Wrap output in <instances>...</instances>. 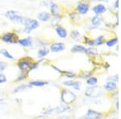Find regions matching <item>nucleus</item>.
<instances>
[{
  "label": "nucleus",
  "mask_w": 121,
  "mask_h": 119,
  "mask_svg": "<svg viewBox=\"0 0 121 119\" xmlns=\"http://www.w3.org/2000/svg\"><path fill=\"white\" fill-rule=\"evenodd\" d=\"M86 96L89 97H99V96L102 95V91H101L100 89L96 87H92V88H89L87 89V90L86 91L85 93Z\"/></svg>",
  "instance_id": "obj_7"
},
{
  "label": "nucleus",
  "mask_w": 121,
  "mask_h": 119,
  "mask_svg": "<svg viewBox=\"0 0 121 119\" xmlns=\"http://www.w3.org/2000/svg\"><path fill=\"white\" fill-rule=\"evenodd\" d=\"M7 64L6 63V62L0 61V73L4 71L6 69V68H7Z\"/></svg>",
  "instance_id": "obj_28"
},
{
  "label": "nucleus",
  "mask_w": 121,
  "mask_h": 119,
  "mask_svg": "<svg viewBox=\"0 0 121 119\" xmlns=\"http://www.w3.org/2000/svg\"><path fill=\"white\" fill-rule=\"evenodd\" d=\"M23 25H24V32L25 33H29L31 31L35 30L39 27V22L36 19H27L23 22Z\"/></svg>",
  "instance_id": "obj_2"
},
{
  "label": "nucleus",
  "mask_w": 121,
  "mask_h": 119,
  "mask_svg": "<svg viewBox=\"0 0 121 119\" xmlns=\"http://www.w3.org/2000/svg\"><path fill=\"white\" fill-rule=\"evenodd\" d=\"M102 114L101 113H99L95 110H88L84 118L85 119H99L102 117Z\"/></svg>",
  "instance_id": "obj_8"
},
{
  "label": "nucleus",
  "mask_w": 121,
  "mask_h": 119,
  "mask_svg": "<svg viewBox=\"0 0 121 119\" xmlns=\"http://www.w3.org/2000/svg\"><path fill=\"white\" fill-rule=\"evenodd\" d=\"M1 40L5 43H17L19 42L18 37L15 36V33L7 32L1 37Z\"/></svg>",
  "instance_id": "obj_6"
},
{
  "label": "nucleus",
  "mask_w": 121,
  "mask_h": 119,
  "mask_svg": "<svg viewBox=\"0 0 121 119\" xmlns=\"http://www.w3.org/2000/svg\"><path fill=\"white\" fill-rule=\"evenodd\" d=\"M57 119H69V117H66V116H63V117H60V118H57Z\"/></svg>",
  "instance_id": "obj_33"
},
{
  "label": "nucleus",
  "mask_w": 121,
  "mask_h": 119,
  "mask_svg": "<svg viewBox=\"0 0 121 119\" xmlns=\"http://www.w3.org/2000/svg\"><path fill=\"white\" fill-rule=\"evenodd\" d=\"M81 82L80 81H74V84H73V87L75 89H77V90H80V89H81Z\"/></svg>",
  "instance_id": "obj_29"
},
{
  "label": "nucleus",
  "mask_w": 121,
  "mask_h": 119,
  "mask_svg": "<svg viewBox=\"0 0 121 119\" xmlns=\"http://www.w3.org/2000/svg\"><path fill=\"white\" fill-rule=\"evenodd\" d=\"M50 9H51V12L54 17H60V15H59L60 8L57 4L51 2V3H50Z\"/></svg>",
  "instance_id": "obj_11"
},
{
  "label": "nucleus",
  "mask_w": 121,
  "mask_h": 119,
  "mask_svg": "<svg viewBox=\"0 0 121 119\" xmlns=\"http://www.w3.org/2000/svg\"><path fill=\"white\" fill-rule=\"evenodd\" d=\"M33 63L32 62L31 58H23L18 62V67L22 72H27L28 69H30L31 66Z\"/></svg>",
  "instance_id": "obj_4"
},
{
  "label": "nucleus",
  "mask_w": 121,
  "mask_h": 119,
  "mask_svg": "<svg viewBox=\"0 0 121 119\" xmlns=\"http://www.w3.org/2000/svg\"><path fill=\"white\" fill-rule=\"evenodd\" d=\"M98 82V80L95 77H90L88 80L86 81L87 85H89L90 86H95V85Z\"/></svg>",
  "instance_id": "obj_23"
},
{
  "label": "nucleus",
  "mask_w": 121,
  "mask_h": 119,
  "mask_svg": "<svg viewBox=\"0 0 121 119\" xmlns=\"http://www.w3.org/2000/svg\"><path fill=\"white\" fill-rule=\"evenodd\" d=\"M117 41H118V39L117 38H115V39H112V40H110L107 42V45L108 47H112L113 45L116 44Z\"/></svg>",
  "instance_id": "obj_27"
},
{
  "label": "nucleus",
  "mask_w": 121,
  "mask_h": 119,
  "mask_svg": "<svg viewBox=\"0 0 121 119\" xmlns=\"http://www.w3.org/2000/svg\"><path fill=\"white\" fill-rule=\"evenodd\" d=\"M69 107L66 106V105H60V106L55 107L53 109H49V110H47L44 112L45 115H52V114H61L64 113L65 111H67V110H69Z\"/></svg>",
  "instance_id": "obj_5"
},
{
  "label": "nucleus",
  "mask_w": 121,
  "mask_h": 119,
  "mask_svg": "<svg viewBox=\"0 0 121 119\" xmlns=\"http://www.w3.org/2000/svg\"><path fill=\"white\" fill-rule=\"evenodd\" d=\"M73 84H74V81H64L63 85H65V86H72L73 87Z\"/></svg>",
  "instance_id": "obj_31"
},
{
  "label": "nucleus",
  "mask_w": 121,
  "mask_h": 119,
  "mask_svg": "<svg viewBox=\"0 0 121 119\" xmlns=\"http://www.w3.org/2000/svg\"><path fill=\"white\" fill-rule=\"evenodd\" d=\"M116 88V84L114 81H109L104 85V89L106 90H113Z\"/></svg>",
  "instance_id": "obj_20"
},
{
  "label": "nucleus",
  "mask_w": 121,
  "mask_h": 119,
  "mask_svg": "<svg viewBox=\"0 0 121 119\" xmlns=\"http://www.w3.org/2000/svg\"><path fill=\"white\" fill-rule=\"evenodd\" d=\"M29 87H30V85H19L18 87H16L14 89V92H13V93H19V92H20V91H23Z\"/></svg>",
  "instance_id": "obj_22"
},
{
  "label": "nucleus",
  "mask_w": 121,
  "mask_h": 119,
  "mask_svg": "<svg viewBox=\"0 0 121 119\" xmlns=\"http://www.w3.org/2000/svg\"><path fill=\"white\" fill-rule=\"evenodd\" d=\"M65 76L69 78H73L75 77V74L73 73H70V72H65Z\"/></svg>",
  "instance_id": "obj_32"
},
{
  "label": "nucleus",
  "mask_w": 121,
  "mask_h": 119,
  "mask_svg": "<svg viewBox=\"0 0 121 119\" xmlns=\"http://www.w3.org/2000/svg\"><path fill=\"white\" fill-rule=\"evenodd\" d=\"M48 82L47 81H32L29 82V85L30 87L32 86H36V87H43L44 85H48Z\"/></svg>",
  "instance_id": "obj_16"
},
{
  "label": "nucleus",
  "mask_w": 121,
  "mask_h": 119,
  "mask_svg": "<svg viewBox=\"0 0 121 119\" xmlns=\"http://www.w3.org/2000/svg\"><path fill=\"white\" fill-rule=\"evenodd\" d=\"M77 10L82 15H85L87 13V11H89V6L86 3H81L78 5L77 7Z\"/></svg>",
  "instance_id": "obj_10"
},
{
  "label": "nucleus",
  "mask_w": 121,
  "mask_h": 119,
  "mask_svg": "<svg viewBox=\"0 0 121 119\" xmlns=\"http://www.w3.org/2000/svg\"><path fill=\"white\" fill-rule=\"evenodd\" d=\"M86 48L82 45H74L71 48V52H74V53L76 52H86Z\"/></svg>",
  "instance_id": "obj_18"
},
{
  "label": "nucleus",
  "mask_w": 121,
  "mask_h": 119,
  "mask_svg": "<svg viewBox=\"0 0 121 119\" xmlns=\"http://www.w3.org/2000/svg\"><path fill=\"white\" fill-rule=\"evenodd\" d=\"M56 32L60 38H65L67 36V30L62 27H57L56 28Z\"/></svg>",
  "instance_id": "obj_15"
},
{
  "label": "nucleus",
  "mask_w": 121,
  "mask_h": 119,
  "mask_svg": "<svg viewBox=\"0 0 121 119\" xmlns=\"http://www.w3.org/2000/svg\"><path fill=\"white\" fill-rule=\"evenodd\" d=\"M103 21V18L100 16V15H95L94 16L92 19H91V23L95 26H98V25L100 24Z\"/></svg>",
  "instance_id": "obj_19"
},
{
  "label": "nucleus",
  "mask_w": 121,
  "mask_h": 119,
  "mask_svg": "<svg viewBox=\"0 0 121 119\" xmlns=\"http://www.w3.org/2000/svg\"><path fill=\"white\" fill-rule=\"evenodd\" d=\"M116 8L118 7V1H116Z\"/></svg>",
  "instance_id": "obj_34"
},
{
  "label": "nucleus",
  "mask_w": 121,
  "mask_h": 119,
  "mask_svg": "<svg viewBox=\"0 0 121 119\" xmlns=\"http://www.w3.org/2000/svg\"><path fill=\"white\" fill-rule=\"evenodd\" d=\"M103 37L102 36H99L98 38H96L95 40H91L89 42V44L91 46H99V45H101V44L103 43Z\"/></svg>",
  "instance_id": "obj_17"
},
{
  "label": "nucleus",
  "mask_w": 121,
  "mask_h": 119,
  "mask_svg": "<svg viewBox=\"0 0 121 119\" xmlns=\"http://www.w3.org/2000/svg\"><path fill=\"white\" fill-rule=\"evenodd\" d=\"M0 53H1L3 56H5L6 58H7V59L13 60V56L9 53V52H8L7 50H6V49H2V50H0Z\"/></svg>",
  "instance_id": "obj_24"
},
{
  "label": "nucleus",
  "mask_w": 121,
  "mask_h": 119,
  "mask_svg": "<svg viewBox=\"0 0 121 119\" xmlns=\"http://www.w3.org/2000/svg\"><path fill=\"white\" fill-rule=\"evenodd\" d=\"M7 81V78H6L5 75L3 73H0V84L1 83H4Z\"/></svg>",
  "instance_id": "obj_30"
},
{
  "label": "nucleus",
  "mask_w": 121,
  "mask_h": 119,
  "mask_svg": "<svg viewBox=\"0 0 121 119\" xmlns=\"http://www.w3.org/2000/svg\"><path fill=\"white\" fill-rule=\"evenodd\" d=\"M19 43L23 47H30L32 44V38L29 36L22 40H19Z\"/></svg>",
  "instance_id": "obj_12"
},
{
  "label": "nucleus",
  "mask_w": 121,
  "mask_h": 119,
  "mask_svg": "<svg viewBox=\"0 0 121 119\" xmlns=\"http://www.w3.org/2000/svg\"><path fill=\"white\" fill-rule=\"evenodd\" d=\"M48 52L49 50L47 48H40V50L38 51L37 52V56L39 58H41V57H44V56H47L48 54Z\"/></svg>",
  "instance_id": "obj_21"
},
{
  "label": "nucleus",
  "mask_w": 121,
  "mask_h": 119,
  "mask_svg": "<svg viewBox=\"0 0 121 119\" xmlns=\"http://www.w3.org/2000/svg\"><path fill=\"white\" fill-rule=\"evenodd\" d=\"M64 49H65V44L60 42L54 43V44H51V46H50V50L52 52H59L63 51Z\"/></svg>",
  "instance_id": "obj_9"
},
{
  "label": "nucleus",
  "mask_w": 121,
  "mask_h": 119,
  "mask_svg": "<svg viewBox=\"0 0 121 119\" xmlns=\"http://www.w3.org/2000/svg\"><path fill=\"white\" fill-rule=\"evenodd\" d=\"M85 53L91 54V55H96V54L98 53V51L94 48H86Z\"/></svg>",
  "instance_id": "obj_25"
},
{
  "label": "nucleus",
  "mask_w": 121,
  "mask_h": 119,
  "mask_svg": "<svg viewBox=\"0 0 121 119\" xmlns=\"http://www.w3.org/2000/svg\"><path fill=\"white\" fill-rule=\"evenodd\" d=\"M80 36V33L77 30H74V31H72L71 32V37L73 39H74V40H78V37Z\"/></svg>",
  "instance_id": "obj_26"
},
{
  "label": "nucleus",
  "mask_w": 121,
  "mask_h": 119,
  "mask_svg": "<svg viewBox=\"0 0 121 119\" xmlns=\"http://www.w3.org/2000/svg\"><path fill=\"white\" fill-rule=\"evenodd\" d=\"M60 98H61V101L65 104L69 105L73 103L76 100V95L72 91L69 90V89H63L61 91Z\"/></svg>",
  "instance_id": "obj_1"
},
{
  "label": "nucleus",
  "mask_w": 121,
  "mask_h": 119,
  "mask_svg": "<svg viewBox=\"0 0 121 119\" xmlns=\"http://www.w3.org/2000/svg\"><path fill=\"white\" fill-rule=\"evenodd\" d=\"M37 17L40 20L43 21V22H47V21L50 20V14L48 12H40L37 15Z\"/></svg>",
  "instance_id": "obj_14"
},
{
  "label": "nucleus",
  "mask_w": 121,
  "mask_h": 119,
  "mask_svg": "<svg viewBox=\"0 0 121 119\" xmlns=\"http://www.w3.org/2000/svg\"><path fill=\"white\" fill-rule=\"evenodd\" d=\"M6 17L8 18L10 20L12 21V22L19 23H22V24L25 20L24 17L19 15L18 11H8L6 13Z\"/></svg>",
  "instance_id": "obj_3"
},
{
  "label": "nucleus",
  "mask_w": 121,
  "mask_h": 119,
  "mask_svg": "<svg viewBox=\"0 0 121 119\" xmlns=\"http://www.w3.org/2000/svg\"><path fill=\"white\" fill-rule=\"evenodd\" d=\"M93 11L97 15H99L100 14H102V13H104L105 11H106V7L103 4H99L93 7Z\"/></svg>",
  "instance_id": "obj_13"
}]
</instances>
